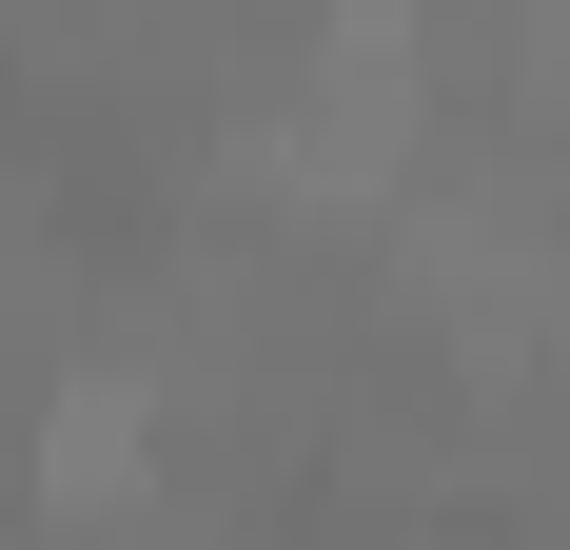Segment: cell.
<instances>
[{
	"label": "cell",
	"instance_id": "obj_1",
	"mask_svg": "<svg viewBox=\"0 0 570 550\" xmlns=\"http://www.w3.org/2000/svg\"><path fill=\"white\" fill-rule=\"evenodd\" d=\"M138 472H158V413H138V393H59L40 492H59V511H138Z\"/></svg>",
	"mask_w": 570,
	"mask_h": 550
}]
</instances>
